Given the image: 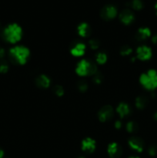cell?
<instances>
[{
  "instance_id": "17",
  "label": "cell",
  "mask_w": 157,
  "mask_h": 158,
  "mask_svg": "<svg viewBox=\"0 0 157 158\" xmlns=\"http://www.w3.org/2000/svg\"><path fill=\"white\" fill-rule=\"evenodd\" d=\"M147 104V100L144 97H139L135 100V106L138 109H143Z\"/></svg>"
},
{
  "instance_id": "21",
  "label": "cell",
  "mask_w": 157,
  "mask_h": 158,
  "mask_svg": "<svg viewBox=\"0 0 157 158\" xmlns=\"http://www.w3.org/2000/svg\"><path fill=\"white\" fill-rule=\"evenodd\" d=\"M132 52V48H130L129 46H125L121 49V54L123 56H129L130 55Z\"/></svg>"
},
{
  "instance_id": "23",
  "label": "cell",
  "mask_w": 157,
  "mask_h": 158,
  "mask_svg": "<svg viewBox=\"0 0 157 158\" xmlns=\"http://www.w3.org/2000/svg\"><path fill=\"white\" fill-rule=\"evenodd\" d=\"M54 92H55V95L58 96V97H62L64 94V89L61 86H56L54 89Z\"/></svg>"
},
{
  "instance_id": "33",
  "label": "cell",
  "mask_w": 157,
  "mask_h": 158,
  "mask_svg": "<svg viewBox=\"0 0 157 158\" xmlns=\"http://www.w3.org/2000/svg\"><path fill=\"white\" fill-rule=\"evenodd\" d=\"M155 12H156V14H157V2L155 3Z\"/></svg>"
},
{
  "instance_id": "20",
  "label": "cell",
  "mask_w": 157,
  "mask_h": 158,
  "mask_svg": "<svg viewBox=\"0 0 157 158\" xmlns=\"http://www.w3.org/2000/svg\"><path fill=\"white\" fill-rule=\"evenodd\" d=\"M136 128L137 126L134 122H129V123H127V124H126V130H127L128 132L129 133L134 132V131L136 130Z\"/></svg>"
},
{
  "instance_id": "19",
  "label": "cell",
  "mask_w": 157,
  "mask_h": 158,
  "mask_svg": "<svg viewBox=\"0 0 157 158\" xmlns=\"http://www.w3.org/2000/svg\"><path fill=\"white\" fill-rule=\"evenodd\" d=\"M131 6L135 10H140L141 9H143V3L141 0H132V2H131Z\"/></svg>"
},
{
  "instance_id": "31",
  "label": "cell",
  "mask_w": 157,
  "mask_h": 158,
  "mask_svg": "<svg viewBox=\"0 0 157 158\" xmlns=\"http://www.w3.org/2000/svg\"><path fill=\"white\" fill-rule=\"evenodd\" d=\"M3 155H4V152H3L2 150L0 148V158H2L3 157Z\"/></svg>"
},
{
  "instance_id": "13",
  "label": "cell",
  "mask_w": 157,
  "mask_h": 158,
  "mask_svg": "<svg viewBox=\"0 0 157 158\" xmlns=\"http://www.w3.org/2000/svg\"><path fill=\"white\" fill-rule=\"evenodd\" d=\"M116 111L118 113L119 115L122 117V118H124V117H127L131 112L130 106L127 104V103H122L117 106Z\"/></svg>"
},
{
  "instance_id": "10",
  "label": "cell",
  "mask_w": 157,
  "mask_h": 158,
  "mask_svg": "<svg viewBox=\"0 0 157 158\" xmlns=\"http://www.w3.org/2000/svg\"><path fill=\"white\" fill-rule=\"evenodd\" d=\"M119 19L125 25H129L132 23L134 20V15L129 9H124L120 13Z\"/></svg>"
},
{
  "instance_id": "27",
  "label": "cell",
  "mask_w": 157,
  "mask_h": 158,
  "mask_svg": "<svg viewBox=\"0 0 157 158\" xmlns=\"http://www.w3.org/2000/svg\"><path fill=\"white\" fill-rule=\"evenodd\" d=\"M149 154L154 156L157 154V146H152L149 148Z\"/></svg>"
},
{
  "instance_id": "5",
  "label": "cell",
  "mask_w": 157,
  "mask_h": 158,
  "mask_svg": "<svg viewBox=\"0 0 157 158\" xmlns=\"http://www.w3.org/2000/svg\"><path fill=\"white\" fill-rule=\"evenodd\" d=\"M152 49L147 46H141L136 49V56L142 61L149 60L152 56Z\"/></svg>"
},
{
  "instance_id": "22",
  "label": "cell",
  "mask_w": 157,
  "mask_h": 158,
  "mask_svg": "<svg viewBox=\"0 0 157 158\" xmlns=\"http://www.w3.org/2000/svg\"><path fill=\"white\" fill-rule=\"evenodd\" d=\"M100 43L95 39H93V40H91L89 41V46L92 48V49H97L99 47Z\"/></svg>"
},
{
  "instance_id": "34",
  "label": "cell",
  "mask_w": 157,
  "mask_h": 158,
  "mask_svg": "<svg viewBox=\"0 0 157 158\" xmlns=\"http://www.w3.org/2000/svg\"><path fill=\"white\" fill-rule=\"evenodd\" d=\"M129 158H139V157H129Z\"/></svg>"
},
{
  "instance_id": "24",
  "label": "cell",
  "mask_w": 157,
  "mask_h": 158,
  "mask_svg": "<svg viewBox=\"0 0 157 158\" xmlns=\"http://www.w3.org/2000/svg\"><path fill=\"white\" fill-rule=\"evenodd\" d=\"M78 88L81 92H86V91L87 90V88H88L87 83L84 81H80L79 83H78Z\"/></svg>"
},
{
  "instance_id": "29",
  "label": "cell",
  "mask_w": 157,
  "mask_h": 158,
  "mask_svg": "<svg viewBox=\"0 0 157 158\" xmlns=\"http://www.w3.org/2000/svg\"><path fill=\"white\" fill-rule=\"evenodd\" d=\"M121 126H122V124H121V123H120L119 121L115 122V127L117 128V129H119V128L121 127Z\"/></svg>"
},
{
  "instance_id": "1",
  "label": "cell",
  "mask_w": 157,
  "mask_h": 158,
  "mask_svg": "<svg viewBox=\"0 0 157 158\" xmlns=\"http://www.w3.org/2000/svg\"><path fill=\"white\" fill-rule=\"evenodd\" d=\"M30 55V51L27 47L23 46H17L9 50V56L12 61L18 64L23 65L27 62Z\"/></svg>"
},
{
  "instance_id": "16",
  "label": "cell",
  "mask_w": 157,
  "mask_h": 158,
  "mask_svg": "<svg viewBox=\"0 0 157 158\" xmlns=\"http://www.w3.org/2000/svg\"><path fill=\"white\" fill-rule=\"evenodd\" d=\"M151 35V31L149 28H140L137 32V39L139 40H144Z\"/></svg>"
},
{
  "instance_id": "2",
  "label": "cell",
  "mask_w": 157,
  "mask_h": 158,
  "mask_svg": "<svg viewBox=\"0 0 157 158\" xmlns=\"http://www.w3.org/2000/svg\"><path fill=\"white\" fill-rule=\"evenodd\" d=\"M3 35L7 42L10 43H15L19 41L22 35V29L21 26L16 23L10 24L6 26L3 32Z\"/></svg>"
},
{
  "instance_id": "30",
  "label": "cell",
  "mask_w": 157,
  "mask_h": 158,
  "mask_svg": "<svg viewBox=\"0 0 157 158\" xmlns=\"http://www.w3.org/2000/svg\"><path fill=\"white\" fill-rule=\"evenodd\" d=\"M5 55V51L3 49H1L0 48V58H2Z\"/></svg>"
},
{
  "instance_id": "25",
  "label": "cell",
  "mask_w": 157,
  "mask_h": 158,
  "mask_svg": "<svg viewBox=\"0 0 157 158\" xmlns=\"http://www.w3.org/2000/svg\"><path fill=\"white\" fill-rule=\"evenodd\" d=\"M8 69H9V66H8L7 63L6 62L0 63V72L2 73H6L8 71Z\"/></svg>"
},
{
  "instance_id": "14",
  "label": "cell",
  "mask_w": 157,
  "mask_h": 158,
  "mask_svg": "<svg viewBox=\"0 0 157 158\" xmlns=\"http://www.w3.org/2000/svg\"><path fill=\"white\" fill-rule=\"evenodd\" d=\"M36 85L40 88H48L50 86L51 81L46 75H40L35 80Z\"/></svg>"
},
{
  "instance_id": "32",
  "label": "cell",
  "mask_w": 157,
  "mask_h": 158,
  "mask_svg": "<svg viewBox=\"0 0 157 158\" xmlns=\"http://www.w3.org/2000/svg\"><path fill=\"white\" fill-rule=\"evenodd\" d=\"M154 119H155V120H157V112L154 114Z\"/></svg>"
},
{
  "instance_id": "7",
  "label": "cell",
  "mask_w": 157,
  "mask_h": 158,
  "mask_svg": "<svg viewBox=\"0 0 157 158\" xmlns=\"http://www.w3.org/2000/svg\"><path fill=\"white\" fill-rule=\"evenodd\" d=\"M117 15V9L113 6H106L103 8L101 12V15L105 19H112L115 18Z\"/></svg>"
},
{
  "instance_id": "35",
  "label": "cell",
  "mask_w": 157,
  "mask_h": 158,
  "mask_svg": "<svg viewBox=\"0 0 157 158\" xmlns=\"http://www.w3.org/2000/svg\"><path fill=\"white\" fill-rule=\"evenodd\" d=\"M79 158H84V157H79Z\"/></svg>"
},
{
  "instance_id": "3",
  "label": "cell",
  "mask_w": 157,
  "mask_h": 158,
  "mask_svg": "<svg viewBox=\"0 0 157 158\" xmlns=\"http://www.w3.org/2000/svg\"><path fill=\"white\" fill-rule=\"evenodd\" d=\"M140 83L148 90H153L157 88V71L149 69L143 73L139 78Z\"/></svg>"
},
{
  "instance_id": "15",
  "label": "cell",
  "mask_w": 157,
  "mask_h": 158,
  "mask_svg": "<svg viewBox=\"0 0 157 158\" xmlns=\"http://www.w3.org/2000/svg\"><path fill=\"white\" fill-rule=\"evenodd\" d=\"M78 32L80 36L88 37L91 33V29L87 23H83L78 26Z\"/></svg>"
},
{
  "instance_id": "9",
  "label": "cell",
  "mask_w": 157,
  "mask_h": 158,
  "mask_svg": "<svg viewBox=\"0 0 157 158\" xmlns=\"http://www.w3.org/2000/svg\"><path fill=\"white\" fill-rule=\"evenodd\" d=\"M82 149L87 153H92L95 149V141L90 137H87L82 142Z\"/></svg>"
},
{
  "instance_id": "18",
  "label": "cell",
  "mask_w": 157,
  "mask_h": 158,
  "mask_svg": "<svg viewBox=\"0 0 157 158\" xmlns=\"http://www.w3.org/2000/svg\"><path fill=\"white\" fill-rule=\"evenodd\" d=\"M107 60V56L104 52H99L96 55V62L99 64H104Z\"/></svg>"
},
{
  "instance_id": "11",
  "label": "cell",
  "mask_w": 157,
  "mask_h": 158,
  "mask_svg": "<svg viewBox=\"0 0 157 158\" xmlns=\"http://www.w3.org/2000/svg\"><path fill=\"white\" fill-rule=\"evenodd\" d=\"M108 153L112 158H118L121 156L122 149L118 143H112L108 147Z\"/></svg>"
},
{
  "instance_id": "6",
  "label": "cell",
  "mask_w": 157,
  "mask_h": 158,
  "mask_svg": "<svg viewBox=\"0 0 157 158\" xmlns=\"http://www.w3.org/2000/svg\"><path fill=\"white\" fill-rule=\"evenodd\" d=\"M113 116V109L111 106H104L98 113V117L100 121L106 122L111 119Z\"/></svg>"
},
{
  "instance_id": "4",
  "label": "cell",
  "mask_w": 157,
  "mask_h": 158,
  "mask_svg": "<svg viewBox=\"0 0 157 158\" xmlns=\"http://www.w3.org/2000/svg\"><path fill=\"white\" fill-rule=\"evenodd\" d=\"M75 72L80 77H86L96 73L97 68L94 63L86 60H83L77 64Z\"/></svg>"
},
{
  "instance_id": "12",
  "label": "cell",
  "mask_w": 157,
  "mask_h": 158,
  "mask_svg": "<svg viewBox=\"0 0 157 158\" xmlns=\"http://www.w3.org/2000/svg\"><path fill=\"white\" fill-rule=\"evenodd\" d=\"M86 46L84 43H77L71 49V53L74 56H82L84 55L85 52H86Z\"/></svg>"
},
{
  "instance_id": "28",
  "label": "cell",
  "mask_w": 157,
  "mask_h": 158,
  "mask_svg": "<svg viewBox=\"0 0 157 158\" xmlns=\"http://www.w3.org/2000/svg\"><path fill=\"white\" fill-rule=\"evenodd\" d=\"M152 43H154V44L157 45V35H155L154 36H152Z\"/></svg>"
},
{
  "instance_id": "26",
  "label": "cell",
  "mask_w": 157,
  "mask_h": 158,
  "mask_svg": "<svg viewBox=\"0 0 157 158\" xmlns=\"http://www.w3.org/2000/svg\"><path fill=\"white\" fill-rule=\"evenodd\" d=\"M103 80V77H102L101 74L99 73H96L95 74H94L93 77V81L95 83H100Z\"/></svg>"
},
{
  "instance_id": "8",
  "label": "cell",
  "mask_w": 157,
  "mask_h": 158,
  "mask_svg": "<svg viewBox=\"0 0 157 158\" xmlns=\"http://www.w3.org/2000/svg\"><path fill=\"white\" fill-rule=\"evenodd\" d=\"M129 144L131 148L138 152H142L144 148V143L143 140L136 137H133L129 140Z\"/></svg>"
}]
</instances>
